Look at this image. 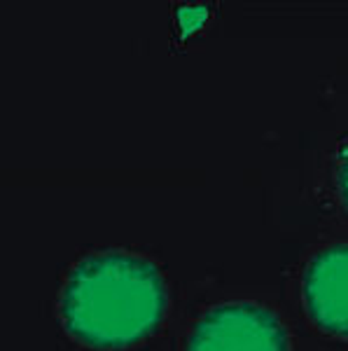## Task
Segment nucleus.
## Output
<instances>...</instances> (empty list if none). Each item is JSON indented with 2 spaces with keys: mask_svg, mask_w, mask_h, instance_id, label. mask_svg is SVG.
Returning <instances> with one entry per match:
<instances>
[{
  "mask_svg": "<svg viewBox=\"0 0 348 351\" xmlns=\"http://www.w3.org/2000/svg\"><path fill=\"white\" fill-rule=\"evenodd\" d=\"M185 351H293L283 321L255 302H224L196 319Z\"/></svg>",
  "mask_w": 348,
  "mask_h": 351,
  "instance_id": "f03ea898",
  "label": "nucleus"
},
{
  "mask_svg": "<svg viewBox=\"0 0 348 351\" xmlns=\"http://www.w3.org/2000/svg\"><path fill=\"white\" fill-rule=\"evenodd\" d=\"M302 300L318 330L348 339V243H334L311 258L302 276Z\"/></svg>",
  "mask_w": 348,
  "mask_h": 351,
  "instance_id": "7ed1b4c3",
  "label": "nucleus"
},
{
  "mask_svg": "<svg viewBox=\"0 0 348 351\" xmlns=\"http://www.w3.org/2000/svg\"><path fill=\"white\" fill-rule=\"evenodd\" d=\"M168 291L148 258L108 251L82 258L59 295L66 332L92 349H129L161 326Z\"/></svg>",
  "mask_w": 348,
  "mask_h": 351,
  "instance_id": "f257e3e1",
  "label": "nucleus"
},
{
  "mask_svg": "<svg viewBox=\"0 0 348 351\" xmlns=\"http://www.w3.org/2000/svg\"><path fill=\"white\" fill-rule=\"evenodd\" d=\"M334 183H336V195H339L341 206L348 211V143L339 150V157H336Z\"/></svg>",
  "mask_w": 348,
  "mask_h": 351,
  "instance_id": "20e7f679",
  "label": "nucleus"
}]
</instances>
